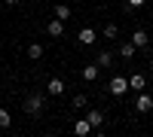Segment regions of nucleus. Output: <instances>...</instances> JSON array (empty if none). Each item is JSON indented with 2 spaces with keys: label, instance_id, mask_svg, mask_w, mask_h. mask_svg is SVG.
<instances>
[{
  "label": "nucleus",
  "instance_id": "obj_20",
  "mask_svg": "<svg viewBox=\"0 0 153 137\" xmlns=\"http://www.w3.org/2000/svg\"><path fill=\"white\" fill-rule=\"evenodd\" d=\"M3 3H9V6H16V3H22V0H3Z\"/></svg>",
  "mask_w": 153,
  "mask_h": 137
},
{
  "label": "nucleus",
  "instance_id": "obj_22",
  "mask_svg": "<svg viewBox=\"0 0 153 137\" xmlns=\"http://www.w3.org/2000/svg\"><path fill=\"white\" fill-rule=\"evenodd\" d=\"M150 46H153V34H150Z\"/></svg>",
  "mask_w": 153,
  "mask_h": 137
},
{
  "label": "nucleus",
  "instance_id": "obj_14",
  "mask_svg": "<svg viewBox=\"0 0 153 137\" xmlns=\"http://www.w3.org/2000/svg\"><path fill=\"white\" fill-rule=\"evenodd\" d=\"M135 52H138L135 43H123V46H120V55H123V58H135Z\"/></svg>",
  "mask_w": 153,
  "mask_h": 137
},
{
  "label": "nucleus",
  "instance_id": "obj_7",
  "mask_svg": "<svg viewBox=\"0 0 153 137\" xmlns=\"http://www.w3.org/2000/svg\"><path fill=\"white\" fill-rule=\"evenodd\" d=\"M129 85H132V92H144L147 76H144V73H132V76H129Z\"/></svg>",
  "mask_w": 153,
  "mask_h": 137
},
{
  "label": "nucleus",
  "instance_id": "obj_6",
  "mask_svg": "<svg viewBox=\"0 0 153 137\" xmlns=\"http://www.w3.org/2000/svg\"><path fill=\"white\" fill-rule=\"evenodd\" d=\"M98 76H101V67H98V61H95V64H86V67H83V79H86V82H95Z\"/></svg>",
  "mask_w": 153,
  "mask_h": 137
},
{
  "label": "nucleus",
  "instance_id": "obj_5",
  "mask_svg": "<svg viewBox=\"0 0 153 137\" xmlns=\"http://www.w3.org/2000/svg\"><path fill=\"white\" fill-rule=\"evenodd\" d=\"M95 40H98V31L95 28H83L80 34H76V43H83V46H92Z\"/></svg>",
  "mask_w": 153,
  "mask_h": 137
},
{
  "label": "nucleus",
  "instance_id": "obj_19",
  "mask_svg": "<svg viewBox=\"0 0 153 137\" xmlns=\"http://www.w3.org/2000/svg\"><path fill=\"white\" fill-rule=\"evenodd\" d=\"M123 6H132V9H138V6H144V0H123Z\"/></svg>",
  "mask_w": 153,
  "mask_h": 137
},
{
  "label": "nucleus",
  "instance_id": "obj_16",
  "mask_svg": "<svg viewBox=\"0 0 153 137\" xmlns=\"http://www.w3.org/2000/svg\"><path fill=\"white\" fill-rule=\"evenodd\" d=\"M71 104H74V110H83V107H89V97H86V95H74Z\"/></svg>",
  "mask_w": 153,
  "mask_h": 137
},
{
  "label": "nucleus",
  "instance_id": "obj_2",
  "mask_svg": "<svg viewBox=\"0 0 153 137\" xmlns=\"http://www.w3.org/2000/svg\"><path fill=\"white\" fill-rule=\"evenodd\" d=\"M129 89H132V85H129V79H126V76H113V79H110V85H107V92H110V95H117V97H120V95H126Z\"/></svg>",
  "mask_w": 153,
  "mask_h": 137
},
{
  "label": "nucleus",
  "instance_id": "obj_10",
  "mask_svg": "<svg viewBox=\"0 0 153 137\" xmlns=\"http://www.w3.org/2000/svg\"><path fill=\"white\" fill-rule=\"evenodd\" d=\"M132 43H135L138 49H141V46H150V34H147V31H135V34H132Z\"/></svg>",
  "mask_w": 153,
  "mask_h": 137
},
{
  "label": "nucleus",
  "instance_id": "obj_4",
  "mask_svg": "<svg viewBox=\"0 0 153 137\" xmlns=\"http://www.w3.org/2000/svg\"><path fill=\"white\" fill-rule=\"evenodd\" d=\"M46 34H49V37H65V18H58V15H55L52 21L46 24Z\"/></svg>",
  "mask_w": 153,
  "mask_h": 137
},
{
  "label": "nucleus",
  "instance_id": "obj_9",
  "mask_svg": "<svg viewBox=\"0 0 153 137\" xmlns=\"http://www.w3.org/2000/svg\"><path fill=\"white\" fill-rule=\"evenodd\" d=\"M86 119L92 122V128H101V125H104V113H101V110H89Z\"/></svg>",
  "mask_w": 153,
  "mask_h": 137
},
{
  "label": "nucleus",
  "instance_id": "obj_17",
  "mask_svg": "<svg viewBox=\"0 0 153 137\" xmlns=\"http://www.w3.org/2000/svg\"><path fill=\"white\" fill-rule=\"evenodd\" d=\"M12 125V113L9 110H0V128H9Z\"/></svg>",
  "mask_w": 153,
  "mask_h": 137
},
{
  "label": "nucleus",
  "instance_id": "obj_15",
  "mask_svg": "<svg viewBox=\"0 0 153 137\" xmlns=\"http://www.w3.org/2000/svg\"><path fill=\"white\" fill-rule=\"evenodd\" d=\"M95 61H98V67H110V64H113V55H110V52H98Z\"/></svg>",
  "mask_w": 153,
  "mask_h": 137
},
{
  "label": "nucleus",
  "instance_id": "obj_8",
  "mask_svg": "<svg viewBox=\"0 0 153 137\" xmlns=\"http://www.w3.org/2000/svg\"><path fill=\"white\" fill-rule=\"evenodd\" d=\"M46 92H49V95H61V92H65V79H58V76H52V79L46 82Z\"/></svg>",
  "mask_w": 153,
  "mask_h": 137
},
{
  "label": "nucleus",
  "instance_id": "obj_3",
  "mask_svg": "<svg viewBox=\"0 0 153 137\" xmlns=\"http://www.w3.org/2000/svg\"><path fill=\"white\" fill-rule=\"evenodd\" d=\"M153 110V95H147V92H141L135 97V113H150Z\"/></svg>",
  "mask_w": 153,
  "mask_h": 137
},
{
  "label": "nucleus",
  "instance_id": "obj_13",
  "mask_svg": "<svg viewBox=\"0 0 153 137\" xmlns=\"http://www.w3.org/2000/svg\"><path fill=\"white\" fill-rule=\"evenodd\" d=\"M74 131H76V134H89V131H95V128H92V122H89V119H80V122L74 125Z\"/></svg>",
  "mask_w": 153,
  "mask_h": 137
},
{
  "label": "nucleus",
  "instance_id": "obj_11",
  "mask_svg": "<svg viewBox=\"0 0 153 137\" xmlns=\"http://www.w3.org/2000/svg\"><path fill=\"white\" fill-rule=\"evenodd\" d=\"M101 34H104L107 40H117V37H120V28H117V24H113V21H107L104 28H101Z\"/></svg>",
  "mask_w": 153,
  "mask_h": 137
},
{
  "label": "nucleus",
  "instance_id": "obj_18",
  "mask_svg": "<svg viewBox=\"0 0 153 137\" xmlns=\"http://www.w3.org/2000/svg\"><path fill=\"white\" fill-rule=\"evenodd\" d=\"M55 15H58V18H71V6H68V3H58V6H55Z\"/></svg>",
  "mask_w": 153,
  "mask_h": 137
},
{
  "label": "nucleus",
  "instance_id": "obj_12",
  "mask_svg": "<svg viewBox=\"0 0 153 137\" xmlns=\"http://www.w3.org/2000/svg\"><path fill=\"white\" fill-rule=\"evenodd\" d=\"M28 58L40 61V58H43V43H31V46H28Z\"/></svg>",
  "mask_w": 153,
  "mask_h": 137
},
{
  "label": "nucleus",
  "instance_id": "obj_23",
  "mask_svg": "<svg viewBox=\"0 0 153 137\" xmlns=\"http://www.w3.org/2000/svg\"><path fill=\"white\" fill-rule=\"evenodd\" d=\"M150 18H153V9H150Z\"/></svg>",
  "mask_w": 153,
  "mask_h": 137
},
{
  "label": "nucleus",
  "instance_id": "obj_21",
  "mask_svg": "<svg viewBox=\"0 0 153 137\" xmlns=\"http://www.w3.org/2000/svg\"><path fill=\"white\" fill-rule=\"evenodd\" d=\"M150 70H153V58H150Z\"/></svg>",
  "mask_w": 153,
  "mask_h": 137
},
{
  "label": "nucleus",
  "instance_id": "obj_1",
  "mask_svg": "<svg viewBox=\"0 0 153 137\" xmlns=\"http://www.w3.org/2000/svg\"><path fill=\"white\" fill-rule=\"evenodd\" d=\"M43 110H46V97L43 95L25 97V113H28V116H37V113H43Z\"/></svg>",
  "mask_w": 153,
  "mask_h": 137
}]
</instances>
